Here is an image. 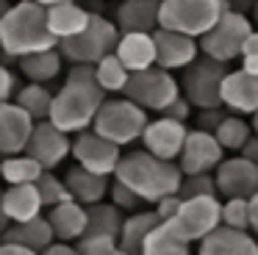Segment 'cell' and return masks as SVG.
<instances>
[{
    "instance_id": "cell-1",
    "label": "cell",
    "mask_w": 258,
    "mask_h": 255,
    "mask_svg": "<svg viewBox=\"0 0 258 255\" xmlns=\"http://www.w3.org/2000/svg\"><path fill=\"white\" fill-rule=\"evenodd\" d=\"M103 100H106V92L95 81V64H73L64 78V86L53 97L47 119L67 133L86 131L95 122Z\"/></svg>"
},
{
    "instance_id": "cell-2",
    "label": "cell",
    "mask_w": 258,
    "mask_h": 255,
    "mask_svg": "<svg viewBox=\"0 0 258 255\" xmlns=\"http://www.w3.org/2000/svg\"><path fill=\"white\" fill-rule=\"evenodd\" d=\"M0 44L9 58H23L28 53H39L47 47H58L47 25V6L39 0H14L6 17L0 20Z\"/></svg>"
},
{
    "instance_id": "cell-3",
    "label": "cell",
    "mask_w": 258,
    "mask_h": 255,
    "mask_svg": "<svg viewBox=\"0 0 258 255\" xmlns=\"http://www.w3.org/2000/svg\"><path fill=\"white\" fill-rule=\"evenodd\" d=\"M114 177L131 186L145 203L156 205L161 197L180 192L183 169L178 166V161L158 158L150 150H134V153H125L119 158Z\"/></svg>"
},
{
    "instance_id": "cell-4",
    "label": "cell",
    "mask_w": 258,
    "mask_h": 255,
    "mask_svg": "<svg viewBox=\"0 0 258 255\" xmlns=\"http://www.w3.org/2000/svg\"><path fill=\"white\" fill-rule=\"evenodd\" d=\"M147 114L150 111H145L139 103H134L125 94L122 97H106L95 116V122H92V128L100 136H106L111 142H117L119 147H125V144H134L142 139L147 122H150Z\"/></svg>"
},
{
    "instance_id": "cell-5",
    "label": "cell",
    "mask_w": 258,
    "mask_h": 255,
    "mask_svg": "<svg viewBox=\"0 0 258 255\" xmlns=\"http://www.w3.org/2000/svg\"><path fill=\"white\" fill-rule=\"evenodd\" d=\"M119 33L122 31H119L117 22L92 11L89 25L81 33H75V36L61 39L58 50H61L64 61H70V64H97L103 55L114 53V47L119 42Z\"/></svg>"
},
{
    "instance_id": "cell-6",
    "label": "cell",
    "mask_w": 258,
    "mask_h": 255,
    "mask_svg": "<svg viewBox=\"0 0 258 255\" xmlns=\"http://www.w3.org/2000/svg\"><path fill=\"white\" fill-rule=\"evenodd\" d=\"M252 31H255V25H252L250 14H241V11L228 9L217 20V25L208 28V31L197 39V42H200V53L230 64V61H236L241 55L244 42H247V36H250Z\"/></svg>"
},
{
    "instance_id": "cell-7",
    "label": "cell",
    "mask_w": 258,
    "mask_h": 255,
    "mask_svg": "<svg viewBox=\"0 0 258 255\" xmlns=\"http://www.w3.org/2000/svg\"><path fill=\"white\" fill-rule=\"evenodd\" d=\"M228 9V0H161V28L200 39Z\"/></svg>"
},
{
    "instance_id": "cell-8",
    "label": "cell",
    "mask_w": 258,
    "mask_h": 255,
    "mask_svg": "<svg viewBox=\"0 0 258 255\" xmlns=\"http://www.w3.org/2000/svg\"><path fill=\"white\" fill-rule=\"evenodd\" d=\"M125 97H131L134 103H139L150 114H161L169 103L180 94V81L172 75V70L153 64L147 70L131 72L128 86H125Z\"/></svg>"
},
{
    "instance_id": "cell-9",
    "label": "cell",
    "mask_w": 258,
    "mask_h": 255,
    "mask_svg": "<svg viewBox=\"0 0 258 255\" xmlns=\"http://www.w3.org/2000/svg\"><path fill=\"white\" fill-rule=\"evenodd\" d=\"M230 67L225 61H217L211 55H197L189 67H183V75H180V92L191 100L195 108H214V105H222V78Z\"/></svg>"
},
{
    "instance_id": "cell-10",
    "label": "cell",
    "mask_w": 258,
    "mask_h": 255,
    "mask_svg": "<svg viewBox=\"0 0 258 255\" xmlns=\"http://www.w3.org/2000/svg\"><path fill=\"white\" fill-rule=\"evenodd\" d=\"M169 222L189 244H197L222 222V200H219V194H191V197H183L178 214Z\"/></svg>"
},
{
    "instance_id": "cell-11",
    "label": "cell",
    "mask_w": 258,
    "mask_h": 255,
    "mask_svg": "<svg viewBox=\"0 0 258 255\" xmlns=\"http://www.w3.org/2000/svg\"><path fill=\"white\" fill-rule=\"evenodd\" d=\"M70 155L75 158V164L114 177L117 164L122 158V147L117 142H111V139L100 136L95 128H86V131L73 133V153Z\"/></svg>"
},
{
    "instance_id": "cell-12",
    "label": "cell",
    "mask_w": 258,
    "mask_h": 255,
    "mask_svg": "<svg viewBox=\"0 0 258 255\" xmlns=\"http://www.w3.org/2000/svg\"><path fill=\"white\" fill-rule=\"evenodd\" d=\"M225 158V147L214 131H203V128H189L186 133L183 150L178 155V166L183 175H200V172H214L219 161Z\"/></svg>"
},
{
    "instance_id": "cell-13",
    "label": "cell",
    "mask_w": 258,
    "mask_h": 255,
    "mask_svg": "<svg viewBox=\"0 0 258 255\" xmlns=\"http://www.w3.org/2000/svg\"><path fill=\"white\" fill-rule=\"evenodd\" d=\"M219 197H252L258 194V161L236 153L233 158H222L214 169Z\"/></svg>"
},
{
    "instance_id": "cell-14",
    "label": "cell",
    "mask_w": 258,
    "mask_h": 255,
    "mask_svg": "<svg viewBox=\"0 0 258 255\" xmlns=\"http://www.w3.org/2000/svg\"><path fill=\"white\" fill-rule=\"evenodd\" d=\"M25 153H31L45 169H56L70 153H73V133L61 131L50 119H39L28 139Z\"/></svg>"
},
{
    "instance_id": "cell-15",
    "label": "cell",
    "mask_w": 258,
    "mask_h": 255,
    "mask_svg": "<svg viewBox=\"0 0 258 255\" xmlns=\"http://www.w3.org/2000/svg\"><path fill=\"white\" fill-rule=\"evenodd\" d=\"M186 133H189V125L180 119H172L167 114H158L156 119L147 122L145 133H142L139 142L145 144V150H150L153 155L167 161H178L180 150H183Z\"/></svg>"
},
{
    "instance_id": "cell-16",
    "label": "cell",
    "mask_w": 258,
    "mask_h": 255,
    "mask_svg": "<svg viewBox=\"0 0 258 255\" xmlns=\"http://www.w3.org/2000/svg\"><path fill=\"white\" fill-rule=\"evenodd\" d=\"M156 39V64L164 70H183L200 55V42L197 36H189L183 31H172V28L158 25L153 31Z\"/></svg>"
},
{
    "instance_id": "cell-17",
    "label": "cell",
    "mask_w": 258,
    "mask_h": 255,
    "mask_svg": "<svg viewBox=\"0 0 258 255\" xmlns=\"http://www.w3.org/2000/svg\"><path fill=\"white\" fill-rule=\"evenodd\" d=\"M222 105L233 114H244L252 116L258 111V75L244 67H236V70H228L222 78Z\"/></svg>"
},
{
    "instance_id": "cell-18",
    "label": "cell",
    "mask_w": 258,
    "mask_h": 255,
    "mask_svg": "<svg viewBox=\"0 0 258 255\" xmlns=\"http://www.w3.org/2000/svg\"><path fill=\"white\" fill-rule=\"evenodd\" d=\"M36 119L14 100L0 103V155H14L28 147Z\"/></svg>"
},
{
    "instance_id": "cell-19",
    "label": "cell",
    "mask_w": 258,
    "mask_h": 255,
    "mask_svg": "<svg viewBox=\"0 0 258 255\" xmlns=\"http://www.w3.org/2000/svg\"><path fill=\"white\" fill-rule=\"evenodd\" d=\"M200 255H258V236L252 230L230 227L219 222L206 238L197 241Z\"/></svg>"
},
{
    "instance_id": "cell-20",
    "label": "cell",
    "mask_w": 258,
    "mask_h": 255,
    "mask_svg": "<svg viewBox=\"0 0 258 255\" xmlns=\"http://www.w3.org/2000/svg\"><path fill=\"white\" fill-rule=\"evenodd\" d=\"M114 53L122 58V64L131 72L153 67L156 64V39H153V31H122Z\"/></svg>"
},
{
    "instance_id": "cell-21",
    "label": "cell",
    "mask_w": 258,
    "mask_h": 255,
    "mask_svg": "<svg viewBox=\"0 0 258 255\" xmlns=\"http://www.w3.org/2000/svg\"><path fill=\"white\" fill-rule=\"evenodd\" d=\"M64 180H67L70 197L78 200V203H84V205H92V203H100V200H106L108 188H111L108 175L92 172V169H86V166H81V164H75L73 169H67Z\"/></svg>"
},
{
    "instance_id": "cell-22",
    "label": "cell",
    "mask_w": 258,
    "mask_h": 255,
    "mask_svg": "<svg viewBox=\"0 0 258 255\" xmlns=\"http://www.w3.org/2000/svg\"><path fill=\"white\" fill-rule=\"evenodd\" d=\"M114 22L119 31H156L161 25V0H122Z\"/></svg>"
},
{
    "instance_id": "cell-23",
    "label": "cell",
    "mask_w": 258,
    "mask_h": 255,
    "mask_svg": "<svg viewBox=\"0 0 258 255\" xmlns=\"http://www.w3.org/2000/svg\"><path fill=\"white\" fill-rule=\"evenodd\" d=\"M47 219L53 225V233L61 241H78L86 233V205L78 200H64V203L47 208Z\"/></svg>"
},
{
    "instance_id": "cell-24",
    "label": "cell",
    "mask_w": 258,
    "mask_h": 255,
    "mask_svg": "<svg viewBox=\"0 0 258 255\" xmlns=\"http://www.w3.org/2000/svg\"><path fill=\"white\" fill-rule=\"evenodd\" d=\"M3 208H6L12 222H25L42 214L45 203L36 188V183H14L3 188Z\"/></svg>"
},
{
    "instance_id": "cell-25",
    "label": "cell",
    "mask_w": 258,
    "mask_h": 255,
    "mask_svg": "<svg viewBox=\"0 0 258 255\" xmlns=\"http://www.w3.org/2000/svg\"><path fill=\"white\" fill-rule=\"evenodd\" d=\"M92 20V11L78 6V0H67V3H56L47 6V25H50L53 36L61 42V39H70L75 33H81Z\"/></svg>"
},
{
    "instance_id": "cell-26",
    "label": "cell",
    "mask_w": 258,
    "mask_h": 255,
    "mask_svg": "<svg viewBox=\"0 0 258 255\" xmlns=\"http://www.w3.org/2000/svg\"><path fill=\"white\" fill-rule=\"evenodd\" d=\"M161 222V216H158V211H131L128 216H125L122 222V230H119V249H122L125 255H136L142 252V244H145L147 233L153 230V227Z\"/></svg>"
},
{
    "instance_id": "cell-27",
    "label": "cell",
    "mask_w": 258,
    "mask_h": 255,
    "mask_svg": "<svg viewBox=\"0 0 258 255\" xmlns=\"http://www.w3.org/2000/svg\"><path fill=\"white\" fill-rule=\"evenodd\" d=\"M0 238H14V241L31 247L34 252H42V249H45L47 244L56 238V233H53L50 219L39 214V216L25 219V222H12V225L3 230V236H0Z\"/></svg>"
},
{
    "instance_id": "cell-28",
    "label": "cell",
    "mask_w": 258,
    "mask_h": 255,
    "mask_svg": "<svg viewBox=\"0 0 258 255\" xmlns=\"http://www.w3.org/2000/svg\"><path fill=\"white\" fill-rule=\"evenodd\" d=\"M191 244L172 227L169 219H161L142 244V255H189Z\"/></svg>"
},
{
    "instance_id": "cell-29",
    "label": "cell",
    "mask_w": 258,
    "mask_h": 255,
    "mask_svg": "<svg viewBox=\"0 0 258 255\" xmlns=\"http://www.w3.org/2000/svg\"><path fill=\"white\" fill-rule=\"evenodd\" d=\"M17 64H20V72H23L28 81L47 83V81L61 75L64 55L58 47H47V50H39V53H28V55H23V58H17Z\"/></svg>"
},
{
    "instance_id": "cell-30",
    "label": "cell",
    "mask_w": 258,
    "mask_h": 255,
    "mask_svg": "<svg viewBox=\"0 0 258 255\" xmlns=\"http://www.w3.org/2000/svg\"><path fill=\"white\" fill-rule=\"evenodd\" d=\"M42 172H45V166L25 150L0 158V180L9 183V186H14V183H36Z\"/></svg>"
},
{
    "instance_id": "cell-31",
    "label": "cell",
    "mask_w": 258,
    "mask_h": 255,
    "mask_svg": "<svg viewBox=\"0 0 258 255\" xmlns=\"http://www.w3.org/2000/svg\"><path fill=\"white\" fill-rule=\"evenodd\" d=\"M125 222V211L119 208L117 203H92L86 205V233H111V236H119Z\"/></svg>"
},
{
    "instance_id": "cell-32",
    "label": "cell",
    "mask_w": 258,
    "mask_h": 255,
    "mask_svg": "<svg viewBox=\"0 0 258 255\" xmlns=\"http://www.w3.org/2000/svg\"><path fill=\"white\" fill-rule=\"evenodd\" d=\"M128 78H131V70L122 64V58L117 53L103 55L95 64V81L100 83V89L106 94H122L125 86H128Z\"/></svg>"
},
{
    "instance_id": "cell-33",
    "label": "cell",
    "mask_w": 258,
    "mask_h": 255,
    "mask_svg": "<svg viewBox=\"0 0 258 255\" xmlns=\"http://www.w3.org/2000/svg\"><path fill=\"white\" fill-rule=\"evenodd\" d=\"M53 97H56V94H53L50 89L45 86V83L31 81L28 86L17 89V94H14V103H17V105H23V108L28 111V114L34 116L36 122H39V119H47V116H50Z\"/></svg>"
},
{
    "instance_id": "cell-34",
    "label": "cell",
    "mask_w": 258,
    "mask_h": 255,
    "mask_svg": "<svg viewBox=\"0 0 258 255\" xmlns=\"http://www.w3.org/2000/svg\"><path fill=\"white\" fill-rule=\"evenodd\" d=\"M252 133H255V131H252V122H247L244 114H233V111H230V114H225V119L217 125L214 136L219 139V144H222L225 150L239 153Z\"/></svg>"
},
{
    "instance_id": "cell-35",
    "label": "cell",
    "mask_w": 258,
    "mask_h": 255,
    "mask_svg": "<svg viewBox=\"0 0 258 255\" xmlns=\"http://www.w3.org/2000/svg\"><path fill=\"white\" fill-rule=\"evenodd\" d=\"M36 188H39V194H42V203H45V208H53V205L70 200L67 180H64V177H58L53 169H45V172H42L39 180H36Z\"/></svg>"
},
{
    "instance_id": "cell-36",
    "label": "cell",
    "mask_w": 258,
    "mask_h": 255,
    "mask_svg": "<svg viewBox=\"0 0 258 255\" xmlns=\"http://www.w3.org/2000/svg\"><path fill=\"white\" fill-rule=\"evenodd\" d=\"M75 247H78L81 255H117V252H122L119 249V236H111V233H84Z\"/></svg>"
},
{
    "instance_id": "cell-37",
    "label": "cell",
    "mask_w": 258,
    "mask_h": 255,
    "mask_svg": "<svg viewBox=\"0 0 258 255\" xmlns=\"http://www.w3.org/2000/svg\"><path fill=\"white\" fill-rule=\"evenodd\" d=\"M222 225L250 230V197H225L222 200Z\"/></svg>"
},
{
    "instance_id": "cell-38",
    "label": "cell",
    "mask_w": 258,
    "mask_h": 255,
    "mask_svg": "<svg viewBox=\"0 0 258 255\" xmlns=\"http://www.w3.org/2000/svg\"><path fill=\"white\" fill-rule=\"evenodd\" d=\"M191 194H219L214 172H200V175H183L180 183V197H191Z\"/></svg>"
},
{
    "instance_id": "cell-39",
    "label": "cell",
    "mask_w": 258,
    "mask_h": 255,
    "mask_svg": "<svg viewBox=\"0 0 258 255\" xmlns=\"http://www.w3.org/2000/svg\"><path fill=\"white\" fill-rule=\"evenodd\" d=\"M108 197H111V203H117L119 208L125 211V214H131V211H139L142 205H147L145 200L139 197V194L134 192L131 186H125V183H119L117 177H114L111 188H108Z\"/></svg>"
},
{
    "instance_id": "cell-40",
    "label": "cell",
    "mask_w": 258,
    "mask_h": 255,
    "mask_svg": "<svg viewBox=\"0 0 258 255\" xmlns=\"http://www.w3.org/2000/svg\"><path fill=\"white\" fill-rule=\"evenodd\" d=\"M228 108L225 105H214V108H197L195 116V128H203V131H217V125L225 119Z\"/></svg>"
},
{
    "instance_id": "cell-41",
    "label": "cell",
    "mask_w": 258,
    "mask_h": 255,
    "mask_svg": "<svg viewBox=\"0 0 258 255\" xmlns=\"http://www.w3.org/2000/svg\"><path fill=\"white\" fill-rule=\"evenodd\" d=\"M239 64L244 67V70H250V72L258 75V28L247 36L244 50H241V55H239Z\"/></svg>"
},
{
    "instance_id": "cell-42",
    "label": "cell",
    "mask_w": 258,
    "mask_h": 255,
    "mask_svg": "<svg viewBox=\"0 0 258 255\" xmlns=\"http://www.w3.org/2000/svg\"><path fill=\"white\" fill-rule=\"evenodd\" d=\"M191 108H195V105H191V100L186 97L183 92H180L178 97H175L172 103H169L167 108L161 111V114L172 116V119H180V122H189V119H191Z\"/></svg>"
},
{
    "instance_id": "cell-43",
    "label": "cell",
    "mask_w": 258,
    "mask_h": 255,
    "mask_svg": "<svg viewBox=\"0 0 258 255\" xmlns=\"http://www.w3.org/2000/svg\"><path fill=\"white\" fill-rule=\"evenodd\" d=\"M17 94V78L6 64H0V103H9Z\"/></svg>"
},
{
    "instance_id": "cell-44",
    "label": "cell",
    "mask_w": 258,
    "mask_h": 255,
    "mask_svg": "<svg viewBox=\"0 0 258 255\" xmlns=\"http://www.w3.org/2000/svg\"><path fill=\"white\" fill-rule=\"evenodd\" d=\"M180 192H175V194H167V197H161L156 203V211H158V216L161 219H172L175 214H178V208H180Z\"/></svg>"
},
{
    "instance_id": "cell-45",
    "label": "cell",
    "mask_w": 258,
    "mask_h": 255,
    "mask_svg": "<svg viewBox=\"0 0 258 255\" xmlns=\"http://www.w3.org/2000/svg\"><path fill=\"white\" fill-rule=\"evenodd\" d=\"M0 255H34V249L14 238H0Z\"/></svg>"
},
{
    "instance_id": "cell-46",
    "label": "cell",
    "mask_w": 258,
    "mask_h": 255,
    "mask_svg": "<svg viewBox=\"0 0 258 255\" xmlns=\"http://www.w3.org/2000/svg\"><path fill=\"white\" fill-rule=\"evenodd\" d=\"M241 155H247V158H252V161H258V133H252L250 139L244 142V147L239 150Z\"/></svg>"
},
{
    "instance_id": "cell-47",
    "label": "cell",
    "mask_w": 258,
    "mask_h": 255,
    "mask_svg": "<svg viewBox=\"0 0 258 255\" xmlns=\"http://www.w3.org/2000/svg\"><path fill=\"white\" fill-rule=\"evenodd\" d=\"M250 230L258 236V194L250 197Z\"/></svg>"
},
{
    "instance_id": "cell-48",
    "label": "cell",
    "mask_w": 258,
    "mask_h": 255,
    "mask_svg": "<svg viewBox=\"0 0 258 255\" xmlns=\"http://www.w3.org/2000/svg\"><path fill=\"white\" fill-rule=\"evenodd\" d=\"M228 6L233 11H241V14H250L252 6H255V0H228Z\"/></svg>"
},
{
    "instance_id": "cell-49",
    "label": "cell",
    "mask_w": 258,
    "mask_h": 255,
    "mask_svg": "<svg viewBox=\"0 0 258 255\" xmlns=\"http://www.w3.org/2000/svg\"><path fill=\"white\" fill-rule=\"evenodd\" d=\"M12 225V219H9V214H6V208H3V188H0V236H3V230Z\"/></svg>"
},
{
    "instance_id": "cell-50",
    "label": "cell",
    "mask_w": 258,
    "mask_h": 255,
    "mask_svg": "<svg viewBox=\"0 0 258 255\" xmlns=\"http://www.w3.org/2000/svg\"><path fill=\"white\" fill-rule=\"evenodd\" d=\"M12 3H14V0H0V20L6 17V11L12 9Z\"/></svg>"
},
{
    "instance_id": "cell-51",
    "label": "cell",
    "mask_w": 258,
    "mask_h": 255,
    "mask_svg": "<svg viewBox=\"0 0 258 255\" xmlns=\"http://www.w3.org/2000/svg\"><path fill=\"white\" fill-rule=\"evenodd\" d=\"M250 20H252V25L258 28V0H255V6H252V11H250Z\"/></svg>"
},
{
    "instance_id": "cell-52",
    "label": "cell",
    "mask_w": 258,
    "mask_h": 255,
    "mask_svg": "<svg viewBox=\"0 0 258 255\" xmlns=\"http://www.w3.org/2000/svg\"><path fill=\"white\" fill-rule=\"evenodd\" d=\"M42 6H56V3H67V0H39Z\"/></svg>"
},
{
    "instance_id": "cell-53",
    "label": "cell",
    "mask_w": 258,
    "mask_h": 255,
    "mask_svg": "<svg viewBox=\"0 0 258 255\" xmlns=\"http://www.w3.org/2000/svg\"><path fill=\"white\" fill-rule=\"evenodd\" d=\"M252 131L258 133V111H255V114H252Z\"/></svg>"
},
{
    "instance_id": "cell-54",
    "label": "cell",
    "mask_w": 258,
    "mask_h": 255,
    "mask_svg": "<svg viewBox=\"0 0 258 255\" xmlns=\"http://www.w3.org/2000/svg\"><path fill=\"white\" fill-rule=\"evenodd\" d=\"M0 53H3V44H0Z\"/></svg>"
}]
</instances>
